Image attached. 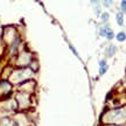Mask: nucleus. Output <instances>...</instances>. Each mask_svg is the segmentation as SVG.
<instances>
[{
    "label": "nucleus",
    "instance_id": "obj_1",
    "mask_svg": "<svg viewBox=\"0 0 126 126\" xmlns=\"http://www.w3.org/2000/svg\"><path fill=\"white\" fill-rule=\"evenodd\" d=\"M126 120V110L125 109H117L109 112L105 116V122L109 123H122Z\"/></svg>",
    "mask_w": 126,
    "mask_h": 126
},
{
    "label": "nucleus",
    "instance_id": "obj_2",
    "mask_svg": "<svg viewBox=\"0 0 126 126\" xmlns=\"http://www.w3.org/2000/svg\"><path fill=\"white\" fill-rule=\"evenodd\" d=\"M100 35H103V36H106L109 40H111L113 37V32L110 29L109 27H104L100 29Z\"/></svg>",
    "mask_w": 126,
    "mask_h": 126
},
{
    "label": "nucleus",
    "instance_id": "obj_3",
    "mask_svg": "<svg viewBox=\"0 0 126 126\" xmlns=\"http://www.w3.org/2000/svg\"><path fill=\"white\" fill-rule=\"evenodd\" d=\"M116 51V47L114 46H110V48L106 49V56H112Z\"/></svg>",
    "mask_w": 126,
    "mask_h": 126
},
{
    "label": "nucleus",
    "instance_id": "obj_4",
    "mask_svg": "<svg viewBox=\"0 0 126 126\" xmlns=\"http://www.w3.org/2000/svg\"><path fill=\"white\" fill-rule=\"evenodd\" d=\"M0 126H12V120L8 119V118H5V119H2Z\"/></svg>",
    "mask_w": 126,
    "mask_h": 126
},
{
    "label": "nucleus",
    "instance_id": "obj_5",
    "mask_svg": "<svg viewBox=\"0 0 126 126\" xmlns=\"http://www.w3.org/2000/svg\"><path fill=\"white\" fill-rule=\"evenodd\" d=\"M106 69H108V67H106V64H105V61H102L100 62V75H103L104 72L106 71Z\"/></svg>",
    "mask_w": 126,
    "mask_h": 126
},
{
    "label": "nucleus",
    "instance_id": "obj_6",
    "mask_svg": "<svg viewBox=\"0 0 126 126\" xmlns=\"http://www.w3.org/2000/svg\"><path fill=\"white\" fill-rule=\"evenodd\" d=\"M117 22L119 26H122L123 23H124V16H123L122 13H118L117 14Z\"/></svg>",
    "mask_w": 126,
    "mask_h": 126
},
{
    "label": "nucleus",
    "instance_id": "obj_7",
    "mask_svg": "<svg viewBox=\"0 0 126 126\" xmlns=\"http://www.w3.org/2000/svg\"><path fill=\"white\" fill-rule=\"evenodd\" d=\"M125 39H126V35H125V33H119L117 35V40L118 41H125Z\"/></svg>",
    "mask_w": 126,
    "mask_h": 126
},
{
    "label": "nucleus",
    "instance_id": "obj_8",
    "mask_svg": "<svg viewBox=\"0 0 126 126\" xmlns=\"http://www.w3.org/2000/svg\"><path fill=\"white\" fill-rule=\"evenodd\" d=\"M108 19H109V14L108 13H104L103 16H102V20H103V21H106Z\"/></svg>",
    "mask_w": 126,
    "mask_h": 126
},
{
    "label": "nucleus",
    "instance_id": "obj_9",
    "mask_svg": "<svg viewBox=\"0 0 126 126\" xmlns=\"http://www.w3.org/2000/svg\"><path fill=\"white\" fill-rule=\"evenodd\" d=\"M122 8L126 11V1H122Z\"/></svg>",
    "mask_w": 126,
    "mask_h": 126
}]
</instances>
